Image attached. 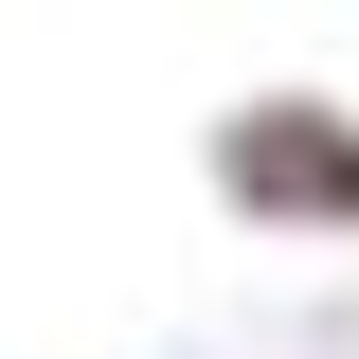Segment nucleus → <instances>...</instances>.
I'll use <instances>...</instances> for the list:
<instances>
[{
  "instance_id": "f257e3e1",
  "label": "nucleus",
  "mask_w": 359,
  "mask_h": 359,
  "mask_svg": "<svg viewBox=\"0 0 359 359\" xmlns=\"http://www.w3.org/2000/svg\"><path fill=\"white\" fill-rule=\"evenodd\" d=\"M216 198L252 233H359V108H323V90L216 108Z\"/></svg>"
}]
</instances>
